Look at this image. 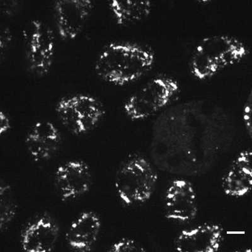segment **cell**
<instances>
[{"mask_svg": "<svg viewBox=\"0 0 252 252\" xmlns=\"http://www.w3.org/2000/svg\"><path fill=\"white\" fill-rule=\"evenodd\" d=\"M155 54L144 45L115 42L107 45L95 63L96 75L105 82L124 85L138 80L152 69Z\"/></svg>", "mask_w": 252, "mask_h": 252, "instance_id": "cell-1", "label": "cell"}, {"mask_svg": "<svg viewBox=\"0 0 252 252\" xmlns=\"http://www.w3.org/2000/svg\"><path fill=\"white\" fill-rule=\"evenodd\" d=\"M242 40L233 36L209 35L199 42L191 56V73L199 80H209L242 62L249 54Z\"/></svg>", "mask_w": 252, "mask_h": 252, "instance_id": "cell-2", "label": "cell"}, {"mask_svg": "<svg viewBox=\"0 0 252 252\" xmlns=\"http://www.w3.org/2000/svg\"><path fill=\"white\" fill-rule=\"evenodd\" d=\"M158 181L154 166L145 157L135 155L118 170L115 181L117 194L127 206L145 203L152 197Z\"/></svg>", "mask_w": 252, "mask_h": 252, "instance_id": "cell-3", "label": "cell"}, {"mask_svg": "<svg viewBox=\"0 0 252 252\" xmlns=\"http://www.w3.org/2000/svg\"><path fill=\"white\" fill-rule=\"evenodd\" d=\"M180 89L176 79L168 76H157L128 98L124 105V111L132 120L147 119L167 106Z\"/></svg>", "mask_w": 252, "mask_h": 252, "instance_id": "cell-4", "label": "cell"}, {"mask_svg": "<svg viewBox=\"0 0 252 252\" xmlns=\"http://www.w3.org/2000/svg\"><path fill=\"white\" fill-rule=\"evenodd\" d=\"M58 118L72 133H87L100 122L104 108L97 98L77 94L61 99L56 105Z\"/></svg>", "mask_w": 252, "mask_h": 252, "instance_id": "cell-5", "label": "cell"}, {"mask_svg": "<svg viewBox=\"0 0 252 252\" xmlns=\"http://www.w3.org/2000/svg\"><path fill=\"white\" fill-rule=\"evenodd\" d=\"M24 41L31 71L38 76L46 75L55 54V36L52 29L41 20H31L24 29Z\"/></svg>", "mask_w": 252, "mask_h": 252, "instance_id": "cell-6", "label": "cell"}, {"mask_svg": "<svg viewBox=\"0 0 252 252\" xmlns=\"http://www.w3.org/2000/svg\"><path fill=\"white\" fill-rule=\"evenodd\" d=\"M165 215L167 219L180 222L192 221L197 217V197L192 184L184 179L171 182L166 191Z\"/></svg>", "mask_w": 252, "mask_h": 252, "instance_id": "cell-7", "label": "cell"}, {"mask_svg": "<svg viewBox=\"0 0 252 252\" xmlns=\"http://www.w3.org/2000/svg\"><path fill=\"white\" fill-rule=\"evenodd\" d=\"M91 0H58L54 5L58 33L63 39L71 40L82 31L94 8Z\"/></svg>", "mask_w": 252, "mask_h": 252, "instance_id": "cell-8", "label": "cell"}, {"mask_svg": "<svg viewBox=\"0 0 252 252\" xmlns=\"http://www.w3.org/2000/svg\"><path fill=\"white\" fill-rule=\"evenodd\" d=\"M55 179L56 189L64 201L82 196L91 188V168L83 161L73 160L62 164L56 170Z\"/></svg>", "mask_w": 252, "mask_h": 252, "instance_id": "cell-9", "label": "cell"}, {"mask_svg": "<svg viewBox=\"0 0 252 252\" xmlns=\"http://www.w3.org/2000/svg\"><path fill=\"white\" fill-rule=\"evenodd\" d=\"M224 240L220 225L206 223L185 229L175 240V249L181 252H217Z\"/></svg>", "mask_w": 252, "mask_h": 252, "instance_id": "cell-10", "label": "cell"}, {"mask_svg": "<svg viewBox=\"0 0 252 252\" xmlns=\"http://www.w3.org/2000/svg\"><path fill=\"white\" fill-rule=\"evenodd\" d=\"M59 233V226L55 220L49 216H41L25 228L21 236L22 249L28 252L53 251Z\"/></svg>", "mask_w": 252, "mask_h": 252, "instance_id": "cell-11", "label": "cell"}, {"mask_svg": "<svg viewBox=\"0 0 252 252\" xmlns=\"http://www.w3.org/2000/svg\"><path fill=\"white\" fill-rule=\"evenodd\" d=\"M61 135L53 123L47 121L36 123L27 135L26 144L29 154L36 161L51 158L59 149Z\"/></svg>", "mask_w": 252, "mask_h": 252, "instance_id": "cell-12", "label": "cell"}, {"mask_svg": "<svg viewBox=\"0 0 252 252\" xmlns=\"http://www.w3.org/2000/svg\"><path fill=\"white\" fill-rule=\"evenodd\" d=\"M252 153L251 149L241 152L225 173L222 189L228 196L240 198L251 192L252 186Z\"/></svg>", "mask_w": 252, "mask_h": 252, "instance_id": "cell-13", "label": "cell"}, {"mask_svg": "<svg viewBox=\"0 0 252 252\" xmlns=\"http://www.w3.org/2000/svg\"><path fill=\"white\" fill-rule=\"evenodd\" d=\"M102 222L97 214L87 211L72 222L67 230V244L74 251H91L100 235Z\"/></svg>", "mask_w": 252, "mask_h": 252, "instance_id": "cell-14", "label": "cell"}, {"mask_svg": "<svg viewBox=\"0 0 252 252\" xmlns=\"http://www.w3.org/2000/svg\"><path fill=\"white\" fill-rule=\"evenodd\" d=\"M109 8L117 23L128 25L146 19L152 12L150 1L113 0L109 2Z\"/></svg>", "mask_w": 252, "mask_h": 252, "instance_id": "cell-15", "label": "cell"}, {"mask_svg": "<svg viewBox=\"0 0 252 252\" xmlns=\"http://www.w3.org/2000/svg\"><path fill=\"white\" fill-rule=\"evenodd\" d=\"M0 228L3 231L7 229L16 215L17 205L13 196L12 189L8 184L2 182L0 189Z\"/></svg>", "mask_w": 252, "mask_h": 252, "instance_id": "cell-16", "label": "cell"}, {"mask_svg": "<svg viewBox=\"0 0 252 252\" xmlns=\"http://www.w3.org/2000/svg\"><path fill=\"white\" fill-rule=\"evenodd\" d=\"M110 252H138L143 251L141 246L137 244L134 240L129 238H123L118 242H115L110 247Z\"/></svg>", "mask_w": 252, "mask_h": 252, "instance_id": "cell-17", "label": "cell"}, {"mask_svg": "<svg viewBox=\"0 0 252 252\" xmlns=\"http://www.w3.org/2000/svg\"><path fill=\"white\" fill-rule=\"evenodd\" d=\"M252 94H250L243 107L242 119L245 129L250 137L252 136Z\"/></svg>", "mask_w": 252, "mask_h": 252, "instance_id": "cell-18", "label": "cell"}, {"mask_svg": "<svg viewBox=\"0 0 252 252\" xmlns=\"http://www.w3.org/2000/svg\"><path fill=\"white\" fill-rule=\"evenodd\" d=\"M12 32L7 28L2 29L1 36H0V50H1V56L3 57L4 52L8 48L11 41H12Z\"/></svg>", "mask_w": 252, "mask_h": 252, "instance_id": "cell-19", "label": "cell"}, {"mask_svg": "<svg viewBox=\"0 0 252 252\" xmlns=\"http://www.w3.org/2000/svg\"><path fill=\"white\" fill-rule=\"evenodd\" d=\"M11 128V121L8 115L3 111L0 114V133L1 135L7 133Z\"/></svg>", "mask_w": 252, "mask_h": 252, "instance_id": "cell-20", "label": "cell"}]
</instances>
